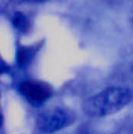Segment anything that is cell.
I'll return each instance as SVG.
<instances>
[{
	"label": "cell",
	"mask_w": 133,
	"mask_h": 134,
	"mask_svg": "<svg viewBox=\"0 0 133 134\" xmlns=\"http://www.w3.org/2000/svg\"><path fill=\"white\" fill-rule=\"evenodd\" d=\"M132 99L131 90L122 86H111L85 99L82 107L88 116L102 118L120 111Z\"/></svg>",
	"instance_id": "6da1fadb"
},
{
	"label": "cell",
	"mask_w": 133,
	"mask_h": 134,
	"mask_svg": "<svg viewBox=\"0 0 133 134\" xmlns=\"http://www.w3.org/2000/svg\"><path fill=\"white\" fill-rule=\"evenodd\" d=\"M74 122V116L71 111L65 108H55L40 115L38 126L45 133H54L60 130Z\"/></svg>",
	"instance_id": "7a4b0ae2"
},
{
	"label": "cell",
	"mask_w": 133,
	"mask_h": 134,
	"mask_svg": "<svg viewBox=\"0 0 133 134\" xmlns=\"http://www.w3.org/2000/svg\"><path fill=\"white\" fill-rule=\"evenodd\" d=\"M20 92L34 105L43 104L53 93V90L48 84L36 81L23 82L20 86Z\"/></svg>",
	"instance_id": "3957f363"
},
{
	"label": "cell",
	"mask_w": 133,
	"mask_h": 134,
	"mask_svg": "<svg viewBox=\"0 0 133 134\" xmlns=\"http://www.w3.org/2000/svg\"><path fill=\"white\" fill-rule=\"evenodd\" d=\"M33 52L27 47L21 46L17 51V63L20 67H25L31 61Z\"/></svg>",
	"instance_id": "277c9868"
},
{
	"label": "cell",
	"mask_w": 133,
	"mask_h": 134,
	"mask_svg": "<svg viewBox=\"0 0 133 134\" xmlns=\"http://www.w3.org/2000/svg\"><path fill=\"white\" fill-rule=\"evenodd\" d=\"M13 24L16 29L21 31H25L28 27V23L27 18L24 14L20 13H15L14 16L13 17Z\"/></svg>",
	"instance_id": "5b68a950"
},
{
	"label": "cell",
	"mask_w": 133,
	"mask_h": 134,
	"mask_svg": "<svg viewBox=\"0 0 133 134\" xmlns=\"http://www.w3.org/2000/svg\"><path fill=\"white\" fill-rule=\"evenodd\" d=\"M5 70H7V66L6 64L2 61V60L0 58V72H3Z\"/></svg>",
	"instance_id": "8992f818"
},
{
	"label": "cell",
	"mask_w": 133,
	"mask_h": 134,
	"mask_svg": "<svg viewBox=\"0 0 133 134\" xmlns=\"http://www.w3.org/2000/svg\"><path fill=\"white\" fill-rule=\"evenodd\" d=\"M2 122V111L0 110V127H1Z\"/></svg>",
	"instance_id": "52a82bcc"
}]
</instances>
